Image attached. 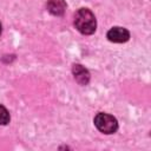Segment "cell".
Returning a JSON list of instances; mask_svg holds the SVG:
<instances>
[{
    "label": "cell",
    "mask_w": 151,
    "mask_h": 151,
    "mask_svg": "<svg viewBox=\"0 0 151 151\" xmlns=\"http://www.w3.org/2000/svg\"><path fill=\"white\" fill-rule=\"evenodd\" d=\"M0 33H1V25H0Z\"/></svg>",
    "instance_id": "7"
},
{
    "label": "cell",
    "mask_w": 151,
    "mask_h": 151,
    "mask_svg": "<svg viewBox=\"0 0 151 151\" xmlns=\"http://www.w3.org/2000/svg\"><path fill=\"white\" fill-rule=\"evenodd\" d=\"M130 38V33L123 27H112L107 32V39L112 42H125Z\"/></svg>",
    "instance_id": "3"
},
{
    "label": "cell",
    "mask_w": 151,
    "mask_h": 151,
    "mask_svg": "<svg viewBox=\"0 0 151 151\" xmlns=\"http://www.w3.org/2000/svg\"><path fill=\"white\" fill-rule=\"evenodd\" d=\"M9 122V113L5 106L0 105V125H6Z\"/></svg>",
    "instance_id": "6"
},
{
    "label": "cell",
    "mask_w": 151,
    "mask_h": 151,
    "mask_svg": "<svg viewBox=\"0 0 151 151\" xmlns=\"http://www.w3.org/2000/svg\"><path fill=\"white\" fill-rule=\"evenodd\" d=\"M76 28L83 34H92L96 31L97 21L93 13L87 8H80L74 15Z\"/></svg>",
    "instance_id": "1"
},
{
    "label": "cell",
    "mask_w": 151,
    "mask_h": 151,
    "mask_svg": "<svg viewBox=\"0 0 151 151\" xmlns=\"http://www.w3.org/2000/svg\"><path fill=\"white\" fill-rule=\"evenodd\" d=\"M47 9L53 15H63L66 9V2L65 0H48Z\"/></svg>",
    "instance_id": "5"
},
{
    "label": "cell",
    "mask_w": 151,
    "mask_h": 151,
    "mask_svg": "<svg viewBox=\"0 0 151 151\" xmlns=\"http://www.w3.org/2000/svg\"><path fill=\"white\" fill-rule=\"evenodd\" d=\"M72 72H73V76H74V79L80 84V85H86L90 80V73L88 71L79 65V64H74L73 67H72Z\"/></svg>",
    "instance_id": "4"
},
{
    "label": "cell",
    "mask_w": 151,
    "mask_h": 151,
    "mask_svg": "<svg viewBox=\"0 0 151 151\" xmlns=\"http://www.w3.org/2000/svg\"><path fill=\"white\" fill-rule=\"evenodd\" d=\"M94 125L96 127L103 132V133H106V134H110V133H113L117 131L118 129V123H117V119L111 116V114H107V113H98L96 117H94Z\"/></svg>",
    "instance_id": "2"
}]
</instances>
